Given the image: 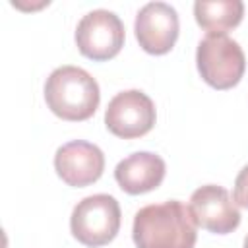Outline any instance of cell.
Listing matches in <instances>:
<instances>
[{
	"label": "cell",
	"instance_id": "6da1fadb",
	"mask_svg": "<svg viewBox=\"0 0 248 248\" xmlns=\"http://www.w3.org/2000/svg\"><path fill=\"white\" fill-rule=\"evenodd\" d=\"M196 227L190 207L169 200L145 205L136 213L132 238L136 248H194Z\"/></svg>",
	"mask_w": 248,
	"mask_h": 248
},
{
	"label": "cell",
	"instance_id": "7a4b0ae2",
	"mask_svg": "<svg viewBox=\"0 0 248 248\" xmlns=\"http://www.w3.org/2000/svg\"><path fill=\"white\" fill-rule=\"evenodd\" d=\"M45 101L58 118L81 122L99 108L101 91L95 78L83 68L60 66L46 78Z\"/></svg>",
	"mask_w": 248,
	"mask_h": 248
},
{
	"label": "cell",
	"instance_id": "3957f363",
	"mask_svg": "<svg viewBox=\"0 0 248 248\" xmlns=\"http://www.w3.org/2000/svg\"><path fill=\"white\" fill-rule=\"evenodd\" d=\"M196 66L207 85L225 91L242 79L246 58L234 39L225 33H211L205 35L198 45Z\"/></svg>",
	"mask_w": 248,
	"mask_h": 248
},
{
	"label": "cell",
	"instance_id": "277c9868",
	"mask_svg": "<svg viewBox=\"0 0 248 248\" xmlns=\"http://www.w3.org/2000/svg\"><path fill=\"white\" fill-rule=\"evenodd\" d=\"M120 229V205L108 194H93L78 202L70 217L74 238L89 248L108 244Z\"/></svg>",
	"mask_w": 248,
	"mask_h": 248
},
{
	"label": "cell",
	"instance_id": "5b68a950",
	"mask_svg": "<svg viewBox=\"0 0 248 248\" xmlns=\"http://www.w3.org/2000/svg\"><path fill=\"white\" fill-rule=\"evenodd\" d=\"M76 45L89 60H110L124 46V25L116 14L93 10L79 19L76 27Z\"/></svg>",
	"mask_w": 248,
	"mask_h": 248
},
{
	"label": "cell",
	"instance_id": "8992f818",
	"mask_svg": "<svg viewBox=\"0 0 248 248\" xmlns=\"http://www.w3.org/2000/svg\"><path fill=\"white\" fill-rule=\"evenodd\" d=\"M155 105L140 89L116 93L105 110V126L110 134L122 140L145 136L155 126Z\"/></svg>",
	"mask_w": 248,
	"mask_h": 248
},
{
	"label": "cell",
	"instance_id": "52a82bcc",
	"mask_svg": "<svg viewBox=\"0 0 248 248\" xmlns=\"http://www.w3.org/2000/svg\"><path fill=\"white\" fill-rule=\"evenodd\" d=\"M194 223L213 234H229L240 225V211L231 194L217 184L198 188L190 198Z\"/></svg>",
	"mask_w": 248,
	"mask_h": 248
},
{
	"label": "cell",
	"instance_id": "ba28073f",
	"mask_svg": "<svg viewBox=\"0 0 248 248\" xmlns=\"http://www.w3.org/2000/svg\"><path fill=\"white\" fill-rule=\"evenodd\" d=\"M134 31L145 52L155 56L167 54L178 39V14L167 2H149L138 12Z\"/></svg>",
	"mask_w": 248,
	"mask_h": 248
},
{
	"label": "cell",
	"instance_id": "9c48e42d",
	"mask_svg": "<svg viewBox=\"0 0 248 248\" xmlns=\"http://www.w3.org/2000/svg\"><path fill=\"white\" fill-rule=\"evenodd\" d=\"M54 169L68 186L83 188L101 178L105 170V155L95 143L74 140L56 149Z\"/></svg>",
	"mask_w": 248,
	"mask_h": 248
},
{
	"label": "cell",
	"instance_id": "30bf717a",
	"mask_svg": "<svg viewBox=\"0 0 248 248\" xmlns=\"http://www.w3.org/2000/svg\"><path fill=\"white\" fill-rule=\"evenodd\" d=\"M167 167L165 161L149 151H138L122 159L114 169V178L118 186L132 196L145 194L161 186Z\"/></svg>",
	"mask_w": 248,
	"mask_h": 248
},
{
	"label": "cell",
	"instance_id": "8fae6325",
	"mask_svg": "<svg viewBox=\"0 0 248 248\" xmlns=\"http://www.w3.org/2000/svg\"><path fill=\"white\" fill-rule=\"evenodd\" d=\"M244 16V4L240 0H217V2H202L194 4V17L198 25L211 33H225L234 29Z\"/></svg>",
	"mask_w": 248,
	"mask_h": 248
},
{
	"label": "cell",
	"instance_id": "7c38bea8",
	"mask_svg": "<svg viewBox=\"0 0 248 248\" xmlns=\"http://www.w3.org/2000/svg\"><path fill=\"white\" fill-rule=\"evenodd\" d=\"M232 196H234L236 205H240V207H246V209H248V165H246V167L236 174Z\"/></svg>",
	"mask_w": 248,
	"mask_h": 248
},
{
	"label": "cell",
	"instance_id": "4fadbf2b",
	"mask_svg": "<svg viewBox=\"0 0 248 248\" xmlns=\"http://www.w3.org/2000/svg\"><path fill=\"white\" fill-rule=\"evenodd\" d=\"M244 248H248V234H246V238H244Z\"/></svg>",
	"mask_w": 248,
	"mask_h": 248
}]
</instances>
